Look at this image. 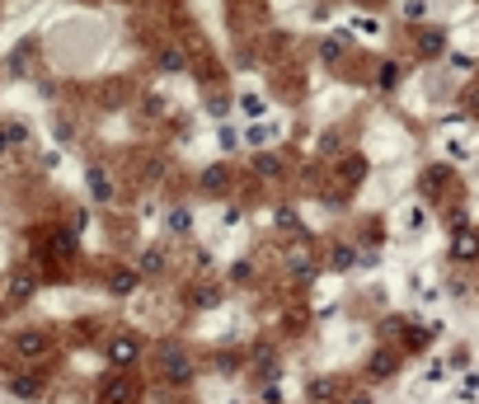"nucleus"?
Instances as JSON below:
<instances>
[{
	"label": "nucleus",
	"instance_id": "nucleus-15",
	"mask_svg": "<svg viewBox=\"0 0 479 404\" xmlns=\"http://www.w3.org/2000/svg\"><path fill=\"white\" fill-rule=\"evenodd\" d=\"M362 174H367V160H357V156H343V160H339V179H343L348 189H352Z\"/></svg>",
	"mask_w": 479,
	"mask_h": 404
},
{
	"label": "nucleus",
	"instance_id": "nucleus-33",
	"mask_svg": "<svg viewBox=\"0 0 479 404\" xmlns=\"http://www.w3.org/2000/svg\"><path fill=\"white\" fill-rule=\"evenodd\" d=\"M427 381H447V367H442V362H427Z\"/></svg>",
	"mask_w": 479,
	"mask_h": 404
},
{
	"label": "nucleus",
	"instance_id": "nucleus-25",
	"mask_svg": "<svg viewBox=\"0 0 479 404\" xmlns=\"http://www.w3.org/2000/svg\"><path fill=\"white\" fill-rule=\"evenodd\" d=\"M282 395H287V385H282V381H268V385H264V404H282Z\"/></svg>",
	"mask_w": 479,
	"mask_h": 404
},
{
	"label": "nucleus",
	"instance_id": "nucleus-11",
	"mask_svg": "<svg viewBox=\"0 0 479 404\" xmlns=\"http://www.w3.org/2000/svg\"><path fill=\"white\" fill-rule=\"evenodd\" d=\"M164 231H169V235H188V231H193V212H188V207H169V212H164Z\"/></svg>",
	"mask_w": 479,
	"mask_h": 404
},
{
	"label": "nucleus",
	"instance_id": "nucleus-19",
	"mask_svg": "<svg viewBox=\"0 0 479 404\" xmlns=\"http://www.w3.org/2000/svg\"><path fill=\"white\" fill-rule=\"evenodd\" d=\"M240 113H249V118H264L268 104L259 99V94H240Z\"/></svg>",
	"mask_w": 479,
	"mask_h": 404
},
{
	"label": "nucleus",
	"instance_id": "nucleus-7",
	"mask_svg": "<svg viewBox=\"0 0 479 404\" xmlns=\"http://www.w3.org/2000/svg\"><path fill=\"white\" fill-rule=\"evenodd\" d=\"M85 184H89V198H94V202H113V179H108V174L99 169V164H89Z\"/></svg>",
	"mask_w": 479,
	"mask_h": 404
},
{
	"label": "nucleus",
	"instance_id": "nucleus-14",
	"mask_svg": "<svg viewBox=\"0 0 479 404\" xmlns=\"http://www.w3.org/2000/svg\"><path fill=\"white\" fill-rule=\"evenodd\" d=\"M164 264H169V259H164V249H146V254H141V264H136V273H141V277H160Z\"/></svg>",
	"mask_w": 479,
	"mask_h": 404
},
{
	"label": "nucleus",
	"instance_id": "nucleus-4",
	"mask_svg": "<svg viewBox=\"0 0 479 404\" xmlns=\"http://www.w3.org/2000/svg\"><path fill=\"white\" fill-rule=\"evenodd\" d=\"M99 404H136V385L127 376H108L99 385Z\"/></svg>",
	"mask_w": 479,
	"mask_h": 404
},
{
	"label": "nucleus",
	"instance_id": "nucleus-34",
	"mask_svg": "<svg viewBox=\"0 0 479 404\" xmlns=\"http://www.w3.org/2000/svg\"><path fill=\"white\" fill-rule=\"evenodd\" d=\"M10 146H14V141H10V127H0V156H5Z\"/></svg>",
	"mask_w": 479,
	"mask_h": 404
},
{
	"label": "nucleus",
	"instance_id": "nucleus-16",
	"mask_svg": "<svg viewBox=\"0 0 479 404\" xmlns=\"http://www.w3.org/2000/svg\"><path fill=\"white\" fill-rule=\"evenodd\" d=\"M329 268H334V273H348V268H357V254H352V244H339V249L329 254Z\"/></svg>",
	"mask_w": 479,
	"mask_h": 404
},
{
	"label": "nucleus",
	"instance_id": "nucleus-23",
	"mask_svg": "<svg viewBox=\"0 0 479 404\" xmlns=\"http://www.w3.org/2000/svg\"><path fill=\"white\" fill-rule=\"evenodd\" d=\"M160 66H164V71H184V52H179V47H164Z\"/></svg>",
	"mask_w": 479,
	"mask_h": 404
},
{
	"label": "nucleus",
	"instance_id": "nucleus-18",
	"mask_svg": "<svg viewBox=\"0 0 479 404\" xmlns=\"http://www.w3.org/2000/svg\"><path fill=\"white\" fill-rule=\"evenodd\" d=\"M399 10H404V19H409V24H423V19H427V0H404Z\"/></svg>",
	"mask_w": 479,
	"mask_h": 404
},
{
	"label": "nucleus",
	"instance_id": "nucleus-6",
	"mask_svg": "<svg viewBox=\"0 0 479 404\" xmlns=\"http://www.w3.org/2000/svg\"><path fill=\"white\" fill-rule=\"evenodd\" d=\"M395 367H399V357L390 348H376L372 357H367V376L372 381H385V376H395Z\"/></svg>",
	"mask_w": 479,
	"mask_h": 404
},
{
	"label": "nucleus",
	"instance_id": "nucleus-28",
	"mask_svg": "<svg viewBox=\"0 0 479 404\" xmlns=\"http://www.w3.org/2000/svg\"><path fill=\"white\" fill-rule=\"evenodd\" d=\"M404 226H409V231H423V226H427V216L418 212V207H409V212H404Z\"/></svg>",
	"mask_w": 479,
	"mask_h": 404
},
{
	"label": "nucleus",
	"instance_id": "nucleus-13",
	"mask_svg": "<svg viewBox=\"0 0 479 404\" xmlns=\"http://www.w3.org/2000/svg\"><path fill=\"white\" fill-rule=\"evenodd\" d=\"M10 395H14V400H38V395H43V381L38 376H14L10 381Z\"/></svg>",
	"mask_w": 479,
	"mask_h": 404
},
{
	"label": "nucleus",
	"instance_id": "nucleus-22",
	"mask_svg": "<svg viewBox=\"0 0 479 404\" xmlns=\"http://www.w3.org/2000/svg\"><path fill=\"white\" fill-rule=\"evenodd\" d=\"M352 28H357L362 38H376V33H381V24H376L372 14H357V19H352Z\"/></svg>",
	"mask_w": 479,
	"mask_h": 404
},
{
	"label": "nucleus",
	"instance_id": "nucleus-10",
	"mask_svg": "<svg viewBox=\"0 0 479 404\" xmlns=\"http://www.w3.org/2000/svg\"><path fill=\"white\" fill-rule=\"evenodd\" d=\"M268 136H282V123H249V127L240 132V141H244V146H264Z\"/></svg>",
	"mask_w": 479,
	"mask_h": 404
},
{
	"label": "nucleus",
	"instance_id": "nucleus-8",
	"mask_svg": "<svg viewBox=\"0 0 479 404\" xmlns=\"http://www.w3.org/2000/svg\"><path fill=\"white\" fill-rule=\"evenodd\" d=\"M136 287H141V273L136 268H118L113 277H108V292H113V297H132Z\"/></svg>",
	"mask_w": 479,
	"mask_h": 404
},
{
	"label": "nucleus",
	"instance_id": "nucleus-29",
	"mask_svg": "<svg viewBox=\"0 0 479 404\" xmlns=\"http://www.w3.org/2000/svg\"><path fill=\"white\" fill-rule=\"evenodd\" d=\"M310 395H315V400H334L339 390H334V381H315V390H310Z\"/></svg>",
	"mask_w": 479,
	"mask_h": 404
},
{
	"label": "nucleus",
	"instance_id": "nucleus-21",
	"mask_svg": "<svg viewBox=\"0 0 479 404\" xmlns=\"http://www.w3.org/2000/svg\"><path fill=\"white\" fill-rule=\"evenodd\" d=\"M475 249H479V244H475V235H456V244H451V254H456V259H470Z\"/></svg>",
	"mask_w": 479,
	"mask_h": 404
},
{
	"label": "nucleus",
	"instance_id": "nucleus-26",
	"mask_svg": "<svg viewBox=\"0 0 479 404\" xmlns=\"http://www.w3.org/2000/svg\"><path fill=\"white\" fill-rule=\"evenodd\" d=\"M460 400H465V404L479 400V376H465V381H460Z\"/></svg>",
	"mask_w": 479,
	"mask_h": 404
},
{
	"label": "nucleus",
	"instance_id": "nucleus-35",
	"mask_svg": "<svg viewBox=\"0 0 479 404\" xmlns=\"http://www.w3.org/2000/svg\"><path fill=\"white\" fill-rule=\"evenodd\" d=\"M348 404H372V395H367V390H362V395H352V400Z\"/></svg>",
	"mask_w": 479,
	"mask_h": 404
},
{
	"label": "nucleus",
	"instance_id": "nucleus-12",
	"mask_svg": "<svg viewBox=\"0 0 479 404\" xmlns=\"http://www.w3.org/2000/svg\"><path fill=\"white\" fill-rule=\"evenodd\" d=\"M418 52H423V56H442V52H447L442 28H423V33H418Z\"/></svg>",
	"mask_w": 479,
	"mask_h": 404
},
{
	"label": "nucleus",
	"instance_id": "nucleus-27",
	"mask_svg": "<svg viewBox=\"0 0 479 404\" xmlns=\"http://www.w3.org/2000/svg\"><path fill=\"white\" fill-rule=\"evenodd\" d=\"M216 141H221V151H235V146H240V132H235V127H221V132H216Z\"/></svg>",
	"mask_w": 479,
	"mask_h": 404
},
{
	"label": "nucleus",
	"instance_id": "nucleus-2",
	"mask_svg": "<svg viewBox=\"0 0 479 404\" xmlns=\"http://www.w3.org/2000/svg\"><path fill=\"white\" fill-rule=\"evenodd\" d=\"M14 352H19L24 362H43V357L52 352V339H47L43 329H28V334H19V339H14Z\"/></svg>",
	"mask_w": 479,
	"mask_h": 404
},
{
	"label": "nucleus",
	"instance_id": "nucleus-9",
	"mask_svg": "<svg viewBox=\"0 0 479 404\" xmlns=\"http://www.w3.org/2000/svg\"><path fill=\"white\" fill-rule=\"evenodd\" d=\"M287 273H292L296 282H315V264H310V254H306V249H292V254H287Z\"/></svg>",
	"mask_w": 479,
	"mask_h": 404
},
{
	"label": "nucleus",
	"instance_id": "nucleus-5",
	"mask_svg": "<svg viewBox=\"0 0 479 404\" xmlns=\"http://www.w3.org/2000/svg\"><path fill=\"white\" fill-rule=\"evenodd\" d=\"M33 287H38L33 273H14V277L5 282V306H24V301L33 297Z\"/></svg>",
	"mask_w": 479,
	"mask_h": 404
},
{
	"label": "nucleus",
	"instance_id": "nucleus-1",
	"mask_svg": "<svg viewBox=\"0 0 479 404\" xmlns=\"http://www.w3.org/2000/svg\"><path fill=\"white\" fill-rule=\"evenodd\" d=\"M160 372H164L169 385H184V381H193V357H188L179 343H164V348H160Z\"/></svg>",
	"mask_w": 479,
	"mask_h": 404
},
{
	"label": "nucleus",
	"instance_id": "nucleus-30",
	"mask_svg": "<svg viewBox=\"0 0 479 404\" xmlns=\"http://www.w3.org/2000/svg\"><path fill=\"white\" fill-rule=\"evenodd\" d=\"M216 301H221V287H202L198 292V306H216Z\"/></svg>",
	"mask_w": 479,
	"mask_h": 404
},
{
	"label": "nucleus",
	"instance_id": "nucleus-20",
	"mask_svg": "<svg viewBox=\"0 0 479 404\" xmlns=\"http://www.w3.org/2000/svg\"><path fill=\"white\" fill-rule=\"evenodd\" d=\"M202 189H207V193H221V189H226V169H221V164L202 174Z\"/></svg>",
	"mask_w": 479,
	"mask_h": 404
},
{
	"label": "nucleus",
	"instance_id": "nucleus-32",
	"mask_svg": "<svg viewBox=\"0 0 479 404\" xmlns=\"http://www.w3.org/2000/svg\"><path fill=\"white\" fill-rule=\"evenodd\" d=\"M376 264H381V254H376V249H362V254H357V268H376Z\"/></svg>",
	"mask_w": 479,
	"mask_h": 404
},
{
	"label": "nucleus",
	"instance_id": "nucleus-24",
	"mask_svg": "<svg viewBox=\"0 0 479 404\" xmlns=\"http://www.w3.org/2000/svg\"><path fill=\"white\" fill-rule=\"evenodd\" d=\"M277 226H282V231H301V216H296L292 207H277Z\"/></svg>",
	"mask_w": 479,
	"mask_h": 404
},
{
	"label": "nucleus",
	"instance_id": "nucleus-31",
	"mask_svg": "<svg viewBox=\"0 0 479 404\" xmlns=\"http://www.w3.org/2000/svg\"><path fill=\"white\" fill-rule=\"evenodd\" d=\"M442 151H447V156H451V160H465V156H470V151H465V141H447V146H442Z\"/></svg>",
	"mask_w": 479,
	"mask_h": 404
},
{
	"label": "nucleus",
	"instance_id": "nucleus-3",
	"mask_svg": "<svg viewBox=\"0 0 479 404\" xmlns=\"http://www.w3.org/2000/svg\"><path fill=\"white\" fill-rule=\"evenodd\" d=\"M104 357L113 362V367H118V372H123V367H132L136 357H141V343H136L132 334H118V339H113V343L104 348Z\"/></svg>",
	"mask_w": 479,
	"mask_h": 404
},
{
	"label": "nucleus",
	"instance_id": "nucleus-17",
	"mask_svg": "<svg viewBox=\"0 0 479 404\" xmlns=\"http://www.w3.org/2000/svg\"><path fill=\"white\" fill-rule=\"evenodd\" d=\"M254 174H259V179H277V174H282V160H277V156H254Z\"/></svg>",
	"mask_w": 479,
	"mask_h": 404
}]
</instances>
